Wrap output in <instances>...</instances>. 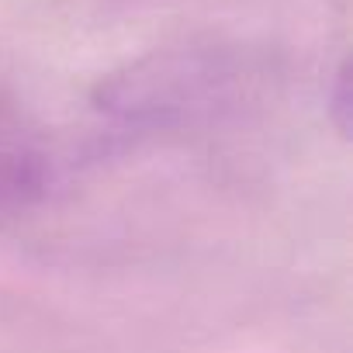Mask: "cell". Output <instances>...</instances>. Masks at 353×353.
<instances>
[{
    "instance_id": "1",
    "label": "cell",
    "mask_w": 353,
    "mask_h": 353,
    "mask_svg": "<svg viewBox=\"0 0 353 353\" xmlns=\"http://www.w3.org/2000/svg\"><path fill=\"white\" fill-rule=\"evenodd\" d=\"M274 70L267 56L232 42H184L152 49L97 80L90 104L111 125L145 132H191L239 118L263 104Z\"/></svg>"
},
{
    "instance_id": "3",
    "label": "cell",
    "mask_w": 353,
    "mask_h": 353,
    "mask_svg": "<svg viewBox=\"0 0 353 353\" xmlns=\"http://www.w3.org/2000/svg\"><path fill=\"white\" fill-rule=\"evenodd\" d=\"M329 121L339 132V139H350V128H353V77H350V63H339L336 80L329 87Z\"/></svg>"
},
{
    "instance_id": "2",
    "label": "cell",
    "mask_w": 353,
    "mask_h": 353,
    "mask_svg": "<svg viewBox=\"0 0 353 353\" xmlns=\"http://www.w3.org/2000/svg\"><path fill=\"white\" fill-rule=\"evenodd\" d=\"M59 181L46 128L0 90V229L39 212Z\"/></svg>"
}]
</instances>
